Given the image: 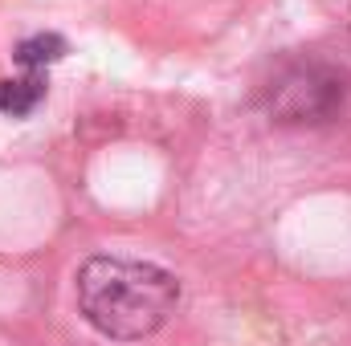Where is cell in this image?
Listing matches in <instances>:
<instances>
[{"mask_svg": "<svg viewBox=\"0 0 351 346\" xmlns=\"http://www.w3.org/2000/svg\"><path fill=\"white\" fill-rule=\"evenodd\" d=\"M180 306V281L152 261L90 257L78 269V310L102 338L139 343L168 326Z\"/></svg>", "mask_w": 351, "mask_h": 346, "instance_id": "1", "label": "cell"}, {"mask_svg": "<svg viewBox=\"0 0 351 346\" xmlns=\"http://www.w3.org/2000/svg\"><path fill=\"white\" fill-rule=\"evenodd\" d=\"M343 102V74L319 62H294L269 82V110L278 122H323Z\"/></svg>", "mask_w": 351, "mask_h": 346, "instance_id": "2", "label": "cell"}, {"mask_svg": "<svg viewBox=\"0 0 351 346\" xmlns=\"http://www.w3.org/2000/svg\"><path fill=\"white\" fill-rule=\"evenodd\" d=\"M45 70H25L21 78H0V114L8 118H25L45 102Z\"/></svg>", "mask_w": 351, "mask_h": 346, "instance_id": "3", "label": "cell"}, {"mask_svg": "<svg viewBox=\"0 0 351 346\" xmlns=\"http://www.w3.org/2000/svg\"><path fill=\"white\" fill-rule=\"evenodd\" d=\"M62 53H66V41H62L58 33H33V37H25V41L16 45V62H21L25 70H45V66H53Z\"/></svg>", "mask_w": 351, "mask_h": 346, "instance_id": "4", "label": "cell"}]
</instances>
